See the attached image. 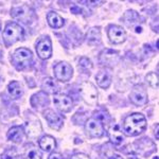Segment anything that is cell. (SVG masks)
Listing matches in <instances>:
<instances>
[{"instance_id":"obj_1","label":"cell","mask_w":159,"mask_h":159,"mask_svg":"<svg viewBox=\"0 0 159 159\" xmlns=\"http://www.w3.org/2000/svg\"><path fill=\"white\" fill-rule=\"evenodd\" d=\"M145 127H147V119L142 114H133L130 116L126 117L124 120V124H123V132L125 133L126 136L133 137V136H137L144 132Z\"/></svg>"},{"instance_id":"obj_2","label":"cell","mask_w":159,"mask_h":159,"mask_svg":"<svg viewBox=\"0 0 159 159\" xmlns=\"http://www.w3.org/2000/svg\"><path fill=\"white\" fill-rule=\"evenodd\" d=\"M24 37V29L15 22H10L3 30V39L7 45H11Z\"/></svg>"},{"instance_id":"obj_3","label":"cell","mask_w":159,"mask_h":159,"mask_svg":"<svg viewBox=\"0 0 159 159\" xmlns=\"http://www.w3.org/2000/svg\"><path fill=\"white\" fill-rule=\"evenodd\" d=\"M80 93H81L82 98L87 104L94 105L98 101V91H97L96 87L92 85L89 82H84L82 86L80 87Z\"/></svg>"},{"instance_id":"obj_4","label":"cell","mask_w":159,"mask_h":159,"mask_svg":"<svg viewBox=\"0 0 159 159\" xmlns=\"http://www.w3.org/2000/svg\"><path fill=\"white\" fill-rule=\"evenodd\" d=\"M13 60H14L17 68L22 69L29 65V63L32 60V52L25 48H19L13 54Z\"/></svg>"},{"instance_id":"obj_5","label":"cell","mask_w":159,"mask_h":159,"mask_svg":"<svg viewBox=\"0 0 159 159\" xmlns=\"http://www.w3.org/2000/svg\"><path fill=\"white\" fill-rule=\"evenodd\" d=\"M72 67L69 64L61 61V63L56 64L54 66V74L55 78L61 82H68L72 78Z\"/></svg>"},{"instance_id":"obj_6","label":"cell","mask_w":159,"mask_h":159,"mask_svg":"<svg viewBox=\"0 0 159 159\" xmlns=\"http://www.w3.org/2000/svg\"><path fill=\"white\" fill-rule=\"evenodd\" d=\"M85 129L90 137L93 138H100L104 134V125L103 123L96 118H90L85 124Z\"/></svg>"},{"instance_id":"obj_7","label":"cell","mask_w":159,"mask_h":159,"mask_svg":"<svg viewBox=\"0 0 159 159\" xmlns=\"http://www.w3.org/2000/svg\"><path fill=\"white\" fill-rule=\"evenodd\" d=\"M129 98L132 100L133 103H135L136 105L143 106V105L148 103V93L145 88L142 85L134 86V88L130 91Z\"/></svg>"},{"instance_id":"obj_8","label":"cell","mask_w":159,"mask_h":159,"mask_svg":"<svg viewBox=\"0 0 159 159\" xmlns=\"http://www.w3.org/2000/svg\"><path fill=\"white\" fill-rule=\"evenodd\" d=\"M53 103L61 111L67 112L72 109V100L68 96L63 93H54L53 96Z\"/></svg>"},{"instance_id":"obj_9","label":"cell","mask_w":159,"mask_h":159,"mask_svg":"<svg viewBox=\"0 0 159 159\" xmlns=\"http://www.w3.org/2000/svg\"><path fill=\"white\" fill-rule=\"evenodd\" d=\"M43 117L49 123L50 127L53 129H61V127L63 126V122H64V118L61 115L56 114L55 111H53L52 109H47L43 111Z\"/></svg>"},{"instance_id":"obj_10","label":"cell","mask_w":159,"mask_h":159,"mask_svg":"<svg viewBox=\"0 0 159 159\" xmlns=\"http://www.w3.org/2000/svg\"><path fill=\"white\" fill-rule=\"evenodd\" d=\"M36 52L42 60H48L52 55V46L49 38H43L36 46Z\"/></svg>"},{"instance_id":"obj_11","label":"cell","mask_w":159,"mask_h":159,"mask_svg":"<svg viewBox=\"0 0 159 159\" xmlns=\"http://www.w3.org/2000/svg\"><path fill=\"white\" fill-rule=\"evenodd\" d=\"M108 37L112 43H121L126 38V33L120 25H110L108 30Z\"/></svg>"},{"instance_id":"obj_12","label":"cell","mask_w":159,"mask_h":159,"mask_svg":"<svg viewBox=\"0 0 159 159\" xmlns=\"http://www.w3.org/2000/svg\"><path fill=\"white\" fill-rule=\"evenodd\" d=\"M108 136H109V139L114 144H121L123 142V134H122V130L121 127H120L119 124L115 123V124H111L108 129Z\"/></svg>"},{"instance_id":"obj_13","label":"cell","mask_w":159,"mask_h":159,"mask_svg":"<svg viewBox=\"0 0 159 159\" xmlns=\"http://www.w3.org/2000/svg\"><path fill=\"white\" fill-rule=\"evenodd\" d=\"M24 129L20 126H14L12 129H10V130L7 132V139L13 141V142L20 143L24 139Z\"/></svg>"},{"instance_id":"obj_14","label":"cell","mask_w":159,"mask_h":159,"mask_svg":"<svg viewBox=\"0 0 159 159\" xmlns=\"http://www.w3.org/2000/svg\"><path fill=\"white\" fill-rule=\"evenodd\" d=\"M47 20L50 27L54 28V29H60V28H61L64 25V19L55 12L48 13Z\"/></svg>"},{"instance_id":"obj_15","label":"cell","mask_w":159,"mask_h":159,"mask_svg":"<svg viewBox=\"0 0 159 159\" xmlns=\"http://www.w3.org/2000/svg\"><path fill=\"white\" fill-rule=\"evenodd\" d=\"M97 83L101 88H108L110 83H111V75L106 72V71L101 70L96 76Z\"/></svg>"},{"instance_id":"obj_16","label":"cell","mask_w":159,"mask_h":159,"mask_svg":"<svg viewBox=\"0 0 159 159\" xmlns=\"http://www.w3.org/2000/svg\"><path fill=\"white\" fill-rule=\"evenodd\" d=\"M39 147L46 152H51L56 147L55 139L53 137H51V136H43L39 140Z\"/></svg>"},{"instance_id":"obj_17","label":"cell","mask_w":159,"mask_h":159,"mask_svg":"<svg viewBox=\"0 0 159 159\" xmlns=\"http://www.w3.org/2000/svg\"><path fill=\"white\" fill-rule=\"evenodd\" d=\"M7 90H9L10 96H11L13 99H18L22 96L21 86H20L18 82H16V81H12L11 83L9 84Z\"/></svg>"},{"instance_id":"obj_18","label":"cell","mask_w":159,"mask_h":159,"mask_svg":"<svg viewBox=\"0 0 159 159\" xmlns=\"http://www.w3.org/2000/svg\"><path fill=\"white\" fill-rule=\"evenodd\" d=\"M42 88L45 91H47L48 93H53L57 90V84L55 83V81L52 78H46L43 82Z\"/></svg>"},{"instance_id":"obj_19","label":"cell","mask_w":159,"mask_h":159,"mask_svg":"<svg viewBox=\"0 0 159 159\" xmlns=\"http://www.w3.org/2000/svg\"><path fill=\"white\" fill-rule=\"evenodd\" d=\"M100 38H101V35H100L99 28H92L88 32V34H87V39H88V43H99Z\"/></svg>"},{"instance_id":"obj_20","label":"cell","mask_w":159,"mask_h":159,"mask_svg":"<svg viewBox=\"0 0 159 159\" xmlns=\"http://www.w3.org/2000/svg\"><path fill=\"white\" fill-rule=\"evenodd\" d=\"M25 159H42V153L38 148L31 147L30 148H28L25 153L24 156Z\"/></svg>"},{"instance_id":"obj_21","label":"cell","mask_w":159,"mask_h":159,"mask_svg":"<svg viewBox=\"0 0 159 159\" xmlns=\"http://www.w3.org/2000/svg\"><path fill=\"white\" fill-rule=\"evenodd\" d=\"M147 81L148 82L151 86L153 88H158V74L157 73H154V72H151L150 74L147 75Z\"/></svg>"},{"instance_id":"obj_22","label":"cell","mask_w":159,"mask_h":159,"mask_svg":"<svg viewBox=\"0 0 159 159\" xmlns=\"http://www.w3.org/2000/svg\"><path fill=\"white\" fill-rule=\"evenodd\" d=\"M80 66L85 69H88V68H91L92 67V63L90 60H88L87 57H82L81 60H80Z\"/></svg>"},{"instance_id":"obj_23","label":"cell","mask_w":159,"mask_h":159,"mask_svg":"<svg viewBox=\"0 0 159 159\" xmlns=\"http://www.w3.org/2000/svg\"><path fill=\"white\" fill-rule=\"evenodd\" d=\"M71 159H90L87 155L85 154H75V155H73Z\"/></svg>"},{"instance_id":"obj_24","label":"cell","mask_w":159,"mask_h":159,"mask_svg":"<svg viewBox=\"0 0 159 159\" xmlns=\"http://www.w3.org/2000/svg\"><path fill=\"white\" fill-rule=\"evenodd\" d=\"M70 11H71V13H73V14H81V13H82V10L80 9L79 7H76V6L71 7Z\"/></svg>"},{"instance_id":"obj_25","label":"cell","mask_w":159,"mask_h":159,"mask_svg":"<svg viewBox=\"0 0 159 159\" xmlns=\"http://www.w3.org/2000/svg\"><path fill=\"white\" fill-rule=\"evenodd\" d=\"M49 159H63V157H61V154H58V153H53V154H51V155H50Z\"/></svg>"},{"instance_id":"obj_26","label":"cell","mask_w":159,"mask_h":159,"mask_svg":"<svg viewBox=\"0 0 159 159\" xmlns=\"http://www.w3.org/2000/svg\"><path fill=\"white\" fill-rule=\"evenodd\" d=\"M110 159H122L119 155H114L112 157H110Z\"/></svg>"},{"instance_id":"obj_27","label":"cell","mask_w":159,"mask_h":159,"mask_svg":"<svg viewBox=\"0 0 159 159\" xmlns=\"http://www.w3.org/2000/svg\"><path fill=\"white\" fill-rule=\"evenodd\" d=\"M141 31H142V29H141V27H137V28H136V32H137V33H140Z\"/></svg>"},{"instance_id":"obj_28","label":"cell","mask_w":159,"mask_h":159,"mask_svg":"<svg viewBox=\"0 0 159 159\" xmlns=\"http://www.w3.org/2000/svg\"><path fill=\"white\" fill-rule=\"evenodd\" d=\"M129 159H139V158H135V157H132V158H129Z\"/></svg>"},{"instance_id":"obj_29","label":"cell","mask_w":159,"mask_h":159,"mask_svg":"<svg viewBox=\"0 0 159 159\" xmlns=\"http://www.w3.org/2000/svg\"><path fill=\"white\" fill-rule=\"evenodd\" d=\"M153 159H159V158H158V156H156V157H154Z\"/></svg>"},{"instance_id":"obj_30","label":"cell","mask_w":159,"mask_h":159,"mask_svg":"<svg viewBox=\"0 0 159 159\" xmlns=\"http://www.w3.org/2000/svg\"><path fill=\"white\" fill-rule=\"evenodd\" d=\"M0 54H1V47H0Z\"/></svg>"}]
</instances>
